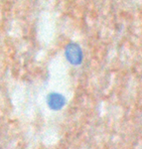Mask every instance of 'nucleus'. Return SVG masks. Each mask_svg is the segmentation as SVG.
Returning a JSON list of instances; mask_svg holds the SVG:
<instances>
[{"mask_svg":"<svg viewBox=\"0 0 142 149\" xmlns=\"http://www.w3.org/2000/svg\"><path fill=\"white\" fill-rule=\"evenodd\" d=\"M66 57L71 64L78 66L83 62V53L80 46L74 43H71L66 48Z\"/></svg>","mask_w":142,"mask_h":149,"instance_id":"f257e3e1","label":"nucleus"},{"mask_svg":"<svg viewBox=\"0 0 142 149\" xmlns=\"http://www.w3.org/2000/svg\"><path fill=\"white\" fill-rule=\"evenodd\" d=\"M48 104H49L50 109L59 110L63 109L64 105L66 104V98L60 93H52L48 95Z\"/></svg>","mask_w":142,"mask_h":149,"instance_id":"f03ea898","label":"nucleus"}]
</instances>
